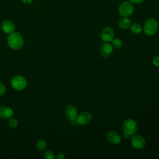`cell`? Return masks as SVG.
Instances as JSON below:
<instances>
[{"instance_id":"1","label":"cell","mask_w":159,"mask_h":159,"mask_svg":"<svg viewBox=\"0 0 159 159\" xmlns=\"http://www.w3.org/2000/svg\"><path fill=\"white\" fill-rule=\"evenodd\" d=\"M7 44L13 50H19L24 45V38L19 32H12L7 38Z\"/></svg>"},{"instance_id":"2","label":"cell","mask_w":159,"mask_h":159,"mask_svg":"<svg viewBox=\"0 0 159 159\" xmlns=\"http://www.w3.org/2000/svg\"><path fill=\"white\" fill-rule=\"evenodd\" d=\"M122 129L124 134L129 136L133 135L137 131V122L132 119H127L123 122Z\"/></svg>"},{"instance_id":"3","label":"cell","mask_w":159,"mask_h":159,"mask_svg":"<svg viewBox=\"0 0 159 159\" xmlns=\"http://www.w3.org/2000/svg\"><path fill=\"white\" fill-rule=\"evenodd\" d=\"M11 84L14 89L17 91H22L26 88L27 81L23 76L17 75L12 77L11 79Z\"/></svg>"},{"instance_id":"4","label":"cell","mask_w":159,"mask_h":159,"mask_svg":"<svg viewBox=\"0 0 159 159\" xmlns=\"http://www.w3.org/2000/svg\"><path fill=\"white\" fill-rule=\"evenodd\" d=\"M157 29L158 22L155 19L150 18L147 20L143 27V31L145 34L147 35H153L157 32Z\"/></svg>"},{"instance_id":"5","label":"cell","mask_w":159,"mask_h":159,"mask_svg":"<svg viewBox=\"0 0 159 159\" xmlns=\"http://www.w3.org/2000/svg\"><path fill=\"white\" fill-rule=\"evenodd\" d=\"M134 12V7L132 4L127 1L122 2L119 7V14L124 17H127L132 14Z\"/></svg>"},{"instance_id":"6","label":"cell","mask_w":159,"mask_h":159,"mask_svg":"<svg viewBox=\"0 0 159 159\" xmlns=\"http://www.w3.org/2000/svg\"><path fill=\"white\" fill-rule=\"evenodd\" d=\"M101 39L106 42H111L114 38V31L113 29L109 26L104 27L101 32Z\"/></svg>"},{"instance_id":"7","label":"cell","mask_w":159,"mask_h":159,"mask_svg":"<svg viewBox=\"0 0 159 159\" xmlns=\"http://www.w3.org/2000/svg\"><path fill=\"white\" fill-rule=\"evenodd\" d=\"M131 144L134 148L142 150L145 146V140L144 138L140 135H134L131 139Z\"/></svg>"},{"instance_id":"8","label":"cell","mask_w":159,"mask_h":159,"mask_svg":"<svg viewBox=\"0 0 159 159\" xmlns=\"http://www.w3.org/2000/svg\"><path fill=\"white\" fill-rule=\"evenodd\" d=\"M76 120L78 123V124L86 125L91 121L92 114L88 111L82 112L80 114H78V116Z\"/></svg>"},{"instance_id":"9","label":"cell","mask_w":159,"mask_h":159,"mask_svg":"<svg viewBox=\"0 0 159 159\" xmlns=\"http://www.w3.org/2000/svg\"><path fill=\"white\" fill-rule=\"evenodd\" d=\"M65 116L68 120L73 121L76 119L78 116V111L75 106L73 105H68L65 108Z\"/></svg>"},{"instance_id":"10","label":"cell","mask_w":159,"mask_h":159,"mask_svg":"<svg viewBox=\"0 0 159 159\" xmlns=\"http://www.w3.org/2000/svg\"><path fill=\"white\" fill-rule=\"evenodd\" d=\"M1 27L2 31L7 34H12L15 30L14 24L9 20H3L1 24Z\"/></svg>"},{"instance_id":"11","label":"cell","mask_w":159,"mask_h":159,"mask_svg":"<svg viewBox=\"0 0 159 159\" xmlns=\"http://www.w3.org/2000/svg\"><path fill=\"white\" fill-rule=\"evenodd\" d=\"M113 52V47L112 45L108 43H103L99 50V53L101 57L106 58L109 57L111 55V54Z\"/></svg>"},{"instance_id":"12","label":"cell","mask_w":159,"mask_h":159,"mask_svg":"<svg viewBox=\"0 0 159 159\" xmlns=\"http://www.w3.org/2000/svg\"><path fill=\"white\" fill-rule=\"evenodd\" d=\"M107 140L112 144H119L121 141L120 135L116 132L111 131L107 134Z\"/></svg>"},{"instance_id":"13","label":"cell","mask_w":159,"mask_h":159,"mask_svg":"<svg viewBox=\"0 0 159 159\" xmlns=\"http://www.w3.org/2000/svg\"><path fill=\"white\" fill-rule=\"evenodd\" d=\"M13 114L14 112L11 108L7 106L0 107V117L9 119L12 117Z\"/></svg>"},{"instance_id":"14","label":"cell","mask_w":159,"mask_h":159,"mask_svg":"<svg viewBox=\"0 0 159 159\" xmlns=\"http://www.w3.org/2000/svg\"><path fill=\"white\" fill-rule=\"evenodd\" d=\"M119 26L123 29H127L131 26V21L127 17H124L119 21Z\"/></svg>"},{"instance_id":"15","label":"cell","mask_w":159,"mask_h":159,"mask_svg":"<svg viewBox=\"0 0 159 159\" xmlns=\"http://www.w3.org/2000/svg\"><path fill=\"white\" fill-rule=\"evenodd\" d=\"M36 146H37V148L41 152L45 151V150L47 148V144L45 140H43V139H40L37 141V143H36Z\"/></svg>"},{"instance_id":"16","label":"cell","mask_w":159,"mask_h":159,"mask_svg":"<svg viewBox=\"0 0 159 159\" xmlns=\"http://www.w3.org/2000/svg\"><path fill=\"white\" fill-rule=\"evenodd\" d=\"M131 32L135 34H140L142 30V27L139 23H135L131 26Z\"/></svg>"},{"instance_id":"17","label":"cell","mask_w":159,"mask_h":159,"mask_svg":"<svg viewBox=\"0 0 159 159\" xmlns=\"http://www.w3.org/2000/svg\"><path fill=\"white\" fill-rule=\"evenodd\" d=\"M112 46L116 49L120 48L122 45V42L119 39H114L111 41Z\"/></svg>"},{"instance_id":"18","label":"cell","mask_w":159,"mask_h":159,"mask_svg":"<svg viewBox=\"0 0 159 159\" xmlns=\"http://www.w3.org/2000/svg\"><path fill=\"white\" fill-rule=\"evenodd\" d=\"M8 124H9V125L11 127L15 128V127H17V125L18 124V121H17V119H16V118H11V117L10 119H9Z\"/></svg>"},{"instance_id":"19","label":"cell","mask_w":159,"mask_h":159,"mask_svg":"<svg viewBox=\"0 0 159 159\" xmlns=\"http://www.w3.org/2000/svg\"><path fill=\"white\" fill-rule=\"evenodd\" d=\"M44 158H46V159H54L55 158V155L51 151H47L45 153Z\"/></svg>"},{"instance_id":"20","label":"cell","mask_w":159,"mask_h":159,"mask_svg":"<svg viewBox=\"0 0 159 159\" xmlns=\"http://www.w3.org/2000/svg\"><path fill=\"white\" fill-rule=\"evenodd\" d=\"M6 91V89L4 84L0 81V96H2L5 94Z\"/></svg>"},{"instance_id":"21","label":"cell","mask_w":159,"mask_h":159,"mask_svg":"<svg viewBox=\"0 0 159 159\" xmlns=\"http://www.w3.org/2000/svg\"><path fill=\"white\" fill-rule=\"evenodd\" d=\"M153 63L155 66H159V56H157L153 58Z\"/></svg>"},{"instance_id":"22","label":"cell","mask_w":159,"mask_h":159,"mask_svg":"<svg viewBox=\"0 0 159 159\" xmlns=\"http://www.w3.org/2000/svg\"><path fill=\"white\" fill-rule=\"evenodd\" d=\"M56 157L57 159H63L65 157H64V155L63 153H58Z\"/></svg>"},{"instance_id":"23","label":"cell","mask_w":159,"mask_h":159,"mask_svg":"<svg viewBox=\"0 0 159 159\" xmlns=\"http://www.w3.org/2000/svg\"><path fill=\"white\" fill-rule=\"evenodd\" d=\"M131 2H133V3H135V4H139V3H141L144 0H129Z\"/></svg>"},{"instance_id":"24","label":"cell","mask_w":159,"mask_h":159,"mask_svg":"<svg viewBox=\"0 0 159 159\" xmlns=\"http://www.w3.org/2000/svg\"><path fill=\"white\" fill-rule=\"evenodd\" d=\"M22 1L25 4H30L32 2V0H22Z\"/></svg>"}]
</instances>
